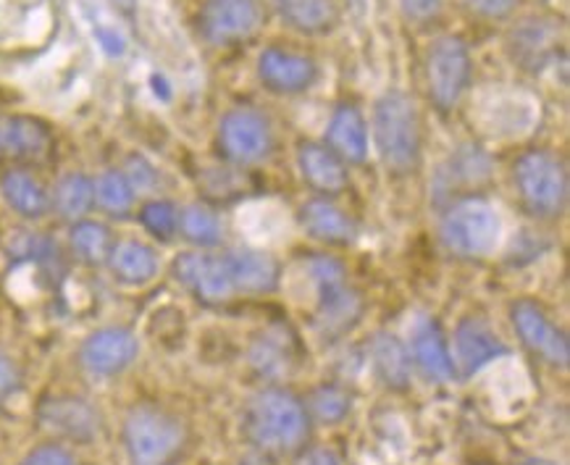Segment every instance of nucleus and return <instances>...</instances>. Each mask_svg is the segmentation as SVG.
<instances>
[{
  "mask_svg": "<svg viewBox=\"0 0 570 465\" xmlns=\"http://www.w3.org/2000/svg\"><path fill=\"white\" fill-rule=\"evenodd\" d=\"M245 434L263 453H295L308 437V413L292 392L263 389L247 405Z\"/></svg>",
  "mask_w": 570,
  "mask_h": 465,
  "instance_id": "f257e3e1",
  "label": "nucleus"
},
{
  "mask_svg": "<svg viewBox=\"0 0 570 465\" xmlns=\"http://www.w3.org/2000/svg\"><path fill=\"white\" fill-rule=\"evenodd\" d=\"M124 447L129 465H177L187 447V428L156 405H137L124 421Z\"/></svg>",
  "mask_w": 570,
  "mask_h": 465,
  "instance_id": "f03ea898",
  "label": "nucleus"
},
{
  "mask_svg": "<svg viewBox=\"0 0 570 465\" xmlns=\"http://www.w3.org/2000/svg\"><path fill=\"white\" fill-rule=\"evenodd\" d=\"M374 135L379 152L392 171H413L421 161V116L415 100L392 90L374 108Z\"/></svg>",
  "mask_w": 570,
  "mask_h": 465,
  "instance_id": "7ed1b4c3",
  "label": "nucleus"
},
{
  "mask_svg": "<svg viewBox=\"0 0 570 465\" xmlns=\"http://www.w3.org/2000/svg\"><path fill=\"white\" fill-rule=\"evenodd\" d=\"M442 239L458 256H487L500 243V216L487 200L458 202L442 219Z\"/></svg>",
  "mask_w": 570,
  "mask_h": 465,
  "instance_id": "20e7f679",
  "label": "nucleus"
},
{
  "mask_svg": "<svg viewBox=\"0 0 570 465\" xmlns=\"http://www.w3.org/2000/svg\"><path fill=\"white\" fill-rule=\"evenodd\" d=\"M471 50L458 34H444L431 42L426 53V87L436 108L450 111L463 98L471 82Z\"/></svg>",
  "mask_w": 570,
  "mask_h": 465,
  "instance_id": "39448f33",
  "label": "nucleus"
},
{
  "mask_svg": "<svg viewBox=\"0 0 570 465\" xmlns=\"http://www.w3.org/2000/svg\"><path fill=\"white\" fill-rule=\"evenodd\" d=\"M515 181L525 206L539 216L560 214L568 200V171L552 152L531 150L515 164Z\"/></svg>",
  "mask_w": 570,
  "mask_h": 465,
  "instance_id": "423d86ee",
  "label": "nucleus"
},
{
  "mask_svg": "<svg viewBox=\"0 0 570 465\" xmlns=\"http://www.w3.org/2000/svg\"><path fill=\"white\" fill-rule=\"evenodd\" d=\"M308 271L318 285V321L326 334H342L355 324L361 300L347 285L345 266L328 256L311 258Z\"/></svg>",
  "mask_w": 570,
  "mask_h": 465,
  "instance_id": "0eeeda50",
  "label": "nucleus"
},
{
  "mask_svg": "<svg viewBox=\"0 0 570 465\" xmlns=\"http://www.w3.org/2000/svg\"><path fill=\"white\" fill-rule=\"evenodd\" d=\"M218 145L234 164H258L272 150V127L253 108H234L218 127Z\"/></svg>",
  "mask_w": 570,
  "mask_h": 465,
  "instance_id": "6e6552de",
  "label": "nucleus"
},
{
  "mask_svg": "<svg viewBox=\"0 0 570 465\" xmlns=\"http://www.w3.org/2000/svg\"><path fill=\"white\" fill-rule=\"evenodd\" d=\"M513 324L518 337L523 339V345L531 353H537L539 358L552 363V366L566 368L570 360V343L566 332H560L550 318L544 316V310L537 303L521 300L513 305Z\"/></svg>",
  "mask_w": 570,
  "mask_h": 465,
  "instance_id": "1a4fd4ad",
  "label": "nucleus"
},
{
  "mask_svg": "<svg viewBox=\"0 0 570 465\" xmlns=\"http://www.w3.org/2000/svg\"><path fill=\"white\" fill-rule=\"evenodd\" d=\"M258 19V0H206L200 29L214 46H232V42L250 38Z\"/></svg>",
  "mask_w": 570,
  "mask_h": 465,
  "instance_id": "9d476101",
  "label": "nucleus"
},
{
  "mask_svg": "<svg viewBox=\"0 0 570 465\" xmlns=\"http://www.w3.org/2000/svg\"><path fill=\"white\" fill-rule=\"evenodd\" d=\"M174 274L193 293L197 300L218 305L234 295V285L224 256H203V253H187L177 258Z\"/></svg>",
  "mask_w": 570,
  "mask_h": 465,
  "instance_id": "9b49d317",
  "label": "nucleus"
},
{
  "mask_svg": "<svg viewBox=\"0 0 570 465\" xmlns=\"http://www.w3.org/2000/svg\"><path fill=\"white\" fill-rule=\"evenodd\" d=\"M53 152L48 123L32 116H0V158L21 164H42Z\"/></svg>",
  "mask_w": 570,
  "mask_h": 465,
  "instance_id": "f8f14e48",
  "label": "nucleus"
},
{
  "mask_svg": "<svg viewBox=\"0 0 570 465\" xmlns=\"http://www.w3.org/2000/svg\"><path fill=\"white\" fill-rule=\"evenodd\" d=\"M137 350H140V345H137L135 334L121 329V326H108V329L95 332L85 339L79 360L95 376H114L121 374L137 358Z\"/></svg>",
  "mask_w": 570,
  "mask_h": 465,
  "instance_id": "ddd939ff",
  "label": "nucleus"
},
{
  "mask_svg": "<svg viewBox=\"0 0 570 465\" xmlns=\"http://www.w3.org/2000/svg\"><path fill=\"white\" fill-rule=\"evenodd\" d=\"M40 424L71 442H92L100 434V416L82 397H48L40 405Z\"/></svg>",
  "mask_w": 570,
  "mask_h": 465,
  "instance_id": "4468645a",
  "label": "nucleus"
},
{
  "mask_svg": "<svg viewBox=\"0 0 570 465\" xmlns=\"http://www.w3.org/2000/svg\"><path fill=\"white\" fill-rule=\"evenodd\" d=\"M258 77L268 90L292 96V92H303L313 85L316 63L308 56L292 53V50L266 48L258 58Z\"/></svg>",
  "mask_w": 570,
  "mask_h": 465,
  "instance_id": "2eb2a0df",
  "label": "nucleus"
},
{
  "mask_svg": "<svg viewBox=\"0 0 570 465\" xmlns=\"http://www.w3.org/2000/svg\"><path fill=\"white\" fill-rule=\"evenodd\" d=\"M455 347H458V366L463 370V376H473L481 370L487 363L508 353V347L502 345V339L489 329L479 318H465L455 332Z\"/></svg>",
  "mask_w": 570,
  "mask_h": 465,
  "instance_id": "dca6fc26",
  "label": "nucleus"
},
{
  "mask_svg": "<svg viewBox=\"0 0 570 465\" xmlns=\"http://www.w3.org/2000/svg\"><path fill=\"white\" fill-rule=\"evenodd\" d=\"M326 148L342 164H363L368 156V132L365 121L355 106H340L326 129Z\"/></svg>",
  "mask_w": 570,
  "mask_h": 465,
  "instance_id": "f3484780",
  "label": "nucleus"
},
{
  "mask_svg": "<svg viewBox=\"0 0 570 465\" xmlns=\"http://www.w3.org/2000/svg\"><path fill=\"white\" fill-rule=\"evenodd\" d=\"M297 161L299 169H303V177L308 179L316 190L342 192L347 187L345 164H342L326 145L303 142L297 150Z\"/></svg>",
  "mask_w": 570,
  "mask_h": 465,
  "instance_id": "a211bd4d",
  "label": "nucleus"
},
{
  "mask_svg": "<svg viewBox=\"0 0 570 465\" xmlns=\"http://www.w3.org/2000/svg\"><path fill=\"white\" fill-rule=\"evenodd\" d=\"M226 258L234 293H272L276 287V264L266 253L234 250Z\"/></svg>",
  "mask_w": 570,
  "mask_h": 465,
  "instance_id": "6ab92c4d",
  "label": "nucleus"
},
{
  "mask_svg": "<svg viewBox=\"0 0 570 465\" xmlns=\"http://www.w3.org/2000/svg\"><path fill=\"white\" fill-rule=\"evenodd\" d=\"M413 358L419 368L429 379L434 382H450L455 376V366L448 353V343H444L440 326L434 321H421L419 329L413 334Z\"/></svg>",
  "mask_w": 570,
  "mask_h": 465,
  "instance_id": "aec40b11",
  "label": "nucleus"
},
{
  "mask_svg": "<svg viewBox=\"0 0 570 465\" xmlns=\"http://www.w3.org/2000/svg\"><path fill=\"white\" fill-rule=\"evenodd\" d=\"M299 214H303L299 216V219H303V227L316 239H324V243L345 245L357 235L355 221L350 219L345 210L328 200L305 202Z\"/></svg>",
  "mask_w": 570,
  "mask_h": 465,
  "instance_id": "412c9836",
  "label": "nucleus"
},
{
  "mask_svg": "<svg viewBox=\"0 0 570 465\" xmlns=\"http://www.w3.org/2000/svg\"><path fill=\"white\" fill-rule=\"evenodd\" d=\"M0 192H3L6 202L24 219H40L50 208L46 187L29 171H6L3 179H0Z\"/></svg>",
  "mask_w": 570,
  "mask_h": 465,
  "instance_id": "4be33fe9",
  "label": "nucleus"
},
{
  "mask_svg": "<svg viewBox=\"0 0 570 465\" xmlns=\"http://www.w3.org/2000/svg\"><path fill=\"white\" fill-rule=\"evenodd\" d=\"M272 6L292 29L305 34L326 32L337 21L334 0H272Z\"/></svg>",
  "mask_w": 570,
  "mask_h": 465,
  "instance_id": "5701e85b",
  "label": "nucleus"
},
{
  "mask_svg": "<svg viewBox=\"0 0 570 465\" xmlns=\"http://www.w3.org/2000/svg\"><path fill=\"white\" fill-rule=\"evenodd\" d=\"M108 260H111L114 274L119 276L121 281H127V285H145V281H150L158 271L156 253H153L148 245L135 243V239L116 245Z\"/></svg>",
  "mask_w": 570,
  "mask_h": 465,
  "instance_id": "b1692460",
  "label": "nucleus"
},
{
  "mask_svg": "<svg viewBox=\"0 0 570 465\" xmlns=\"http://www.w3.org/2000/svg\"><path fill=\"white\" fill-rule=\"evenodd\" d=\"M374 360L384 384H390L394 389L407 387V382H411V358H407L405 347H402L397 337H392V334H376Z\"/></svg>",
  "mask_w": 570,
  "mask_h": 465,
  "instance_id": "393cba45",
  "label": "nucleus"
},
{
  "mask_svg": "<svg viewBox=\"0 0 570 465\" xmlns=\"http://www.w3.org/2000/svg\"><path fill=\"white\" fill-rule=\"evenodd\" d=\"M56 210L63 219L77 221L82 219L95 202V181L87 179L85 174H69L58 181L56 187Z\"/></svg>",
  "mask_w": 570,
  "mask_h": 465,
  "instance_id": "a878e982",
  "label": "nucleus"
},
{
  "mask_svg": "<svg viewBox=\"0 0 570 465\" xmlns=\"http://www.w3.org/2000/svg\"><path fill=\"white\" fill-rule=\"evenodd\" d=\"M71 250L77 253L85 264H104L111 256V231L98 221H79L71 229Z\"/></svg>",
  "mask_w": 570,
  "mask_h": 465,
  "instance_id": "bb28decb",
  "label": "nucleus"
},
{
  "mask_svg": "<svg viewBox=\"0 0 570 465\" xmlns=\"http://www.w3.org/2000/svg\"><path fill=\"white\" fill-rule=\"evenodd\" d=\"M179 227L185 231L189 243L210 247L222 243V221L216 219L214 210L206 206H189L185 214H179Z\"/></svg>",
  "mask_w": 570,
  "mask_h": 465,
  "instance_id": "cd10ccee",
  "label": "nucleus"
},
{
  "mask_svg": "<svg viewBox=\"0 0 570 465\" xmlns=\"http://www.w3.org/2000/svg\"><path fill=\"white\" fill-rule=\"evenodd\" d=\"M95 200L104 206L108 214L121 216L127 214L135 202V190H131L129 179L121 171H106L95 181Z\"/></svg>",
  "mask_w": 570,
  "mask_h": 465,
  "instance_id": "c85d7f7f",
  "label": "nucleus"
},
{
  "mask_svg": "<svg viewBox=\"0 0 570 465\" xmlns=\"http://www.w3.org/2000/svg\"><path fill=\"white\" fill-rule=\"evenodd\" d=\"M250 360L253 366L258 368V374L263 376H284L292 366V355H289V345L284 343L282 337H261L258 343L253 345V353H250Z\"/></svg>",
  "mask_w": 570,
  "mask_h": 465,
  "instance_id": "c756f323",
  "label": "nucleus"
},
{
  "mask_svg": "<svg viewBox=\"0 0 570 465\" xmlns=\"http://www.w3.org/2000/svg\"><path fill=\"white\" fill-rule=\"evenodd\" d=\"M142 227L158 239H171L179 229V210L169 200H153L140 214Z\"/></svg>",
  "mask_w": 570,
  "mask_h": 465,
  "instance_id": "7c9ffc66",
  "label": "nucleus"
},
{
  "mask_svg": "<svg viewBox=\"0 0 570 465\" xmlns=\"http://www.w3.org/2000/svg\"><path fill=\"white\" fill-rule=\"evenodd\" d=\"M311 405L321 421L334 424V421H342L347 416L350 395L340 387H321L316 395L311 397Z\"/></svg>",
  "mask_w": 570,
  "mask_h": 465,
  "instance_id": "2f4dec72",
  "label": "nucleus"
},
{
  "mask_svg": "<svg viewBox=\"0 0 570 465\" xmlns=\"http://www.w3.org/2000/svg\"><path fill=\"white\" fill-rule=\"evenodd\" d=\"M21 465H77V461L69 449L58 445H42L35 453H29Z\"/></svg>",
  "mask_w": 570,
  "mask_h": 465,
  "instance_id": "473e14b6",
  "label": "nucleus"
},
{
  "mask_svg": "<svg viewBox=\"0 0 570 465\" xmlns=\"http://www.w3.org/2000/svg\"><path fill=\"white\" fill-rule=\"evenodd\" d=\"M124 177L129 179L131 190H148V187L156 185V169L145 161L140 156H131L127 161V174Z\"/></svg>",
  "mask_w": 570,
  "mask_h": 465,
  "instance_id": "72a5a7b5",
  "label": "nucleus"
},
{
  "mask_svg": "<svg viewBox=\"0 0 570 465\" xmlns=\"http://www.w3.org/2000/svg\"><path fill=\"white\" fill-rule=\"evenodd\" d=\"M515 3L518 0H465L468 9L487 19H505L508 13H513Z\"/></svg>",
  "mask_w": 570,
  "mask_h": 465,
  "instance_id": "f704fd0d",
  "label": "nucleus"
},
{
  "mask_svg": "<svg viewBox=\"0 0 570 465\" xmlns=\"http://www.w3.org/2000/svg\"><path fill=\"white\" fill-rule=\"evenodd\" d=\"M397 3L402 13L415 21H426L436 17V11H440V0H397Z\"/></svg>",
  "mask_w": 570,
  "mask_h": 465,
  "instance_id": "c9c22d12",
  "label": "nucleus"
},
{
  "mask_svg": "<svg viewBox=\"0 0 570 465\" xmlns=\"http://www.w3.org/2000/svg\"><path fill=\"white\" fill-rule=\"evenodd\" d=\"M17 389H19L17 363L6 358V355H0V403H3L6 397H11Z\"/></svg>",
  "mask_w": 570,
  "mask_h": 465,
  "instance_id": "e433bc0d",
  "label": "nucleus"
},
{
  "mask_svg": "<svg viewBox=\"0 0 570 465\" xmlns=\"http://www.w3.org/2000/svg\"><path fill=\"white\" fill-rule=\"evenodd\" d=\"M305 465H342V463H340V457L334 453H328V449H316V453L308 455Z\"/></svg>",
  "mask_w": 570,
  "mask_h": 465,
  "instance_id": "4c0bfd02",
  "label": "nucleus"
},
{
  "mask_svg": "<svg viewBox=\"0 0 570 465\" xmlns=\"http://www.w3.org/2000/svg\"><path fill=\"white\" fill-rule=\"evenodd\" d=\"M476 465H492V463H476Z\"/></svg>",
  "mask_w": 570,
  "mask_h": 465,
  "instance_id": "58836bf2",
  "label": "nucleus"
},
{
  "mask_svg": "<svg viewBox=\"0 0 570 465\" xmlns=\"http://www.w3.org/2000/svg\"><path fill=\"white\" fill-rule=\"evenodd\" d=\"M247 465H263V463H247Z\"/></svg>",
  "mask_w": 570,
  "mask_h": 465,
  "instance_id": "ea45409f",
  "label": "nucleus"
}]
</instances>
